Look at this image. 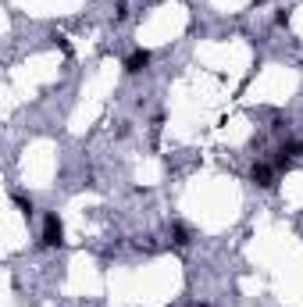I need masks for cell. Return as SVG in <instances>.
Instances as JSON below:
<instances>
[{"mask_svg": "<svg viewBox=\"0 0 303 307\" xmlns=\"http://www.w3.org/2000/svg\"><path fill=\"white\" fill-rule=\"evenodd\" d=\"M61 240H64L61 218H57V214H47V218H43V247H61Z\"/></svg>", "mask_w": 303, "mask_h": 307, "instance_id": "1", "label": "cell"}, {"mask_svg": "<svg viewBox=\"0 0 303 307\" xmlns=\"http://www.w3.org/2000/svg\"><path fill=\"white\" fill-rule=\"evenodd\" d=\"M299 154H303V143L299 139H289V143H282V150H278V168H292V161L299 158Z\"/></svg>", "mask_w": 303, "mask_h": 307, "instance_id": "2", "label": "cell"}, {"mask_svg": "<svg viewBox=\"0 0 303 307\" xmlns=\"http://www.w3.org/2000/svg\"><path fill=\"white\" fill-rule=\"evenodd\" d=\"M250 179H253V186H260V189L275 186V182H271V179H275V172H271L268 165H253V168H250Z\"/></svg>", "mask_w": 303, "mask_h": 307, "instance_id": "3", "label": "cell"}, {"mask_svg": "<svg viewBox=\"0 0 303 307\" xmlns=\"http://www.w3.org/2000/svg\"><path fill=\"white\" fill-rule=\"evenodd\" d=\"M146 64H150V50H132V54H129V61H125V71H132V75H136V71H143Z\"/></svg>", "mask_w": 303, "mask_h": 307, "instance_id": "4", "label": "cell"}, {"mask_svg": "<svg viewBox=\"0 0 303 307\" xmlns=\"http://www.w3.org/2000/svg\"><path fill=\"white\" fill-rule=\"evenodd\" d=\"M171 236H175V247H185V243H189V233H185L182 225H175V228H171Z\"/></svg>", "mask_w": 303, "mask_h": 307, "instance_id": "5", "label": "cell"}, {"mask_svg": "<svg viewBox=\"0 0 303 307\" xmlns=\"http://www.w3.org/2000/svg\"><path fill=\"white\" fill-rule=\"evenodd\" d=\"M253 4H264V0H253Z\"/></svg>", "mask_w": 303, "mask_h": 307, "instance_id": "6", "label": "cell"}, {"mask_svg": "<svg viewBox=\"0 0 303 307\" xmlns=\"http://www.w3.org/2000/svg\"><path fill=\"white\" fill-rule=\"evenodd\" d=\"M200 307H207V303H200Z\"/></svg>", "mask_w": 303, "mask_h": 307, "instance_id": "7", "label": "cell"}]
</instances>
